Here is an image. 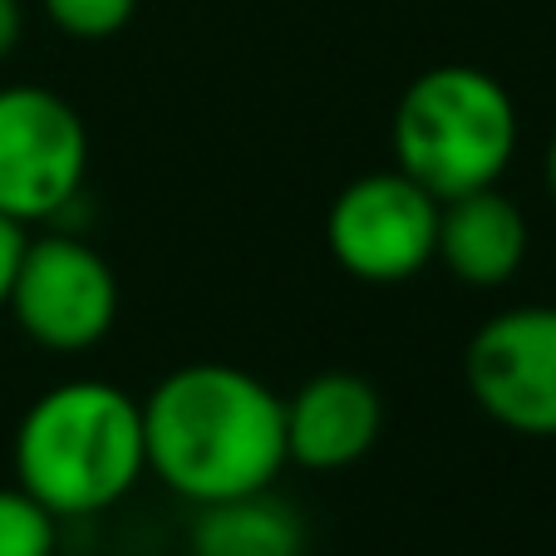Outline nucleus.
Masks as SVG:
<instances>
[{"label": "nucleus", "mask_w": 556, "mask_h": 556, "mask_svg": "<svg viewBox=\"0 0 556 556\" xmlns=\"http://www.w3.org/2000/svg\"><path fill=\"white\" fill-rule=\"evenodd\" d=\"M60 552V517L35 503L21 483L0 488V556H54Z\"/></svg>", "instance_id": "obj_11"}, {"label": "nucleus", "mask_w": 556, "mask_h": 556, "mask_svg": "<svg viewBox=\"0 0 556 556\" xmlns=\"http://www.w3.org/2000/svg\"><path fill=\"white\" fill-rule=\"evenodd\" d=\"M143 404L148 472L192 507L276 488L286 409L266 379L227 359H192L163 375Z\"/></svg>", "instance_id": "obj_1"}, {"label": "nucleus", "mask_w": 556, "mask_h": 556, "mask_svg": "<svg viewBox=\"0 0 556 556\" xmlns=\"http://www.w3.org/2000/svg\"><path fill=\"white\" fill-rule=\"evenodd\" d=\"M532 227L503 188H478L439 202V247L433 262L468 291H497L527 266Z\"/></svg>", "instance_id": "obj_9"}, {"label": "nucleus", "mask_w": 556, "mask_h": 556, "mask_svg": "<svg viewBox=\"0 0 556 556\" xmlns=\"http://www.w3.org/2000/svg\"><path fill=\"white\" fill-rule=\"evenodd\" d=\"M54 30L70 40H109L134 21L138 0H40Z\"/></svg>", "instance_id": "obj_12"}, {"label": "nucleus", "mask_w": 556, "mask_h": 556, "mask_svg": "<svg viewBox=\"0 0 556 556\" xmlns=\"http://www.w3.org/2000/svg\"><path fill=\"white\" fill-rule=\"evenodd\" d=\"M21 247H25V227L11 217H0V311L11 301V281H15V266H21Z\"/></svg>", "instance_id": "obj_13"}, {"label": "nucleus", "mask_w": 556, "mask_h": 556, "mask_svg": "<svg viewBox=\"0 0 556 556\" xmlns=\"http://www.w3.org/2000/svg\"><path fill=\"white\" fill-rule=\"evenodd\" d=\"M15 483L60 522L118 507L148 472L143 404L109 379H64L35 394L15 429Z\"/></svg>", "instance_id": "obj_2"}, {"label": "nucleus", "mask_w": 556, "mask_h": 556, "mask_svg": "<svg viewBox=\"0 0 556 556\" xmlns=\"http://www.w3.org/2000/svg\"><path fill=\"white\" fill-rule=\"evenodd\" d=\"M192 556H305V522L291 503L266 493L198 507L188 527Z\"/></svg>", "instance_id": "obj_10"}, {"label": "nucleus", "mask_w": 556, "mask_h": 556, "mask_svg": "<svg viewBox=\"0 0 556 556\" xmlns=\"http://www.w3.org/2000/svg\"><path fill=\"white\" fill-rule=\"evenodd\" d=\"M5 311L30 345L85 355L118 320V276L85 237L45 231L25 237Z\"/></svg>", "instance_id": "obj_5"}, {"label": "nucleus", "mask_w": 556, "mask_h": 556, "mask_svg": "<svg viewBox=\"0 0 556 556\" xmlns=\"http://www.w3.org/2000/svg\"><path fill=\"white\" fill-rule=\"evenodd\" d=\"M472 404L517 439H556V305H507L463 350Z\"/></svg>", "instance_id": "obj_7"}, {"label": "nucleus", "mask_w": 556, "mask_h": 556, "mask_svg": "<svg viewBox=\"0 0 556 556\" xmlns=\"http://www.w3.org/2000/svg\"><path fill=\"white\" fill-rule=\"evenodd\" d=\"M21 35H25V5L21 0H0V64L15 54Z\"/></svg>", "instance_id": "obj_14"}, {"label": "nucleus", "mask_w": 556, "mask_h": 556, "mask_svg": "<svg viewBox=\"0 0 556 556\" xmlns=\"http://www.w3.org/2000/svg\"><path fill=\"white\" fill-rule=\"evenodd\" d=\"M89 128L70 99L40 85H0V217L35 227L79 202Z\"/></svg>", "instance_id": "obj_4"}, {"label": "nucleus", "mask_w": 556, "mask_h": 556, "mask_svg": "<svg viewBox=\"0 0 556 556\" xmlns=\"http://www.w3.org/2000/svg\"><path fill=\"white\" fill-rule=\"evenodd\" d=\"M522 118L497 74L478 64H433L394 104L389 148L394 168L409 173L439 202L497 188L513 168Z\"/></svg>", "instance_id": "obj_3"}, {"label": "nucleus", "mask_w": 556, "mask_h": 556, "mask_svg": "<svg viewBox=\"0 0 556 556\" xmlns=\"http://www.w3.org/2000/svg\"><path fill=\"white\" fill-rule=\"evenodd\" d=\"M286 409V458L311 472H340L359 463L379 443L384 429V400L369 379L350 369L311 375Z\"/></svg>", "instance_id": "obj_8"}, {"label": "nucleus", "mask_w": 556, "mask_h": 556, "mask_svg": "<svg viewBox=\"0 0 556 556\" xmlns=\"http://www.w3.org/2000/svg\"><path fill=\"white\" fill-rule=\"evenodd\" d=\"M330 256L365 286H404L433 262L439 247V198L400 168L365 173L326 217Z\"/></svg>", "instance_id": "obj_6"}, {"label": "nucleus", "mask_w": 556, "mask_h": 556, "mask_svg": "<svg viewBox=\"0 0 556 556\" xmlns=\"http://www.w3.org/2000/svg\"><path fill=\"white\" fill-rule=\"evenodd\" d=\"M542 182H546V198L556 202V128L546 138V157H542Z\"/></svg>", "instance_id": "obj_15"}]
</instances>
